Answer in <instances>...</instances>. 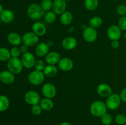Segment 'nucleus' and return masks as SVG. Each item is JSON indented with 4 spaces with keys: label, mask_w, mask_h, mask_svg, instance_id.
Returning a JSON list of instances; mask_svg holds the SVG:
<instances>
[{
    "label": "nucleus",
    "mask_w": 126,
    "mask_h": 125,
    "mask_svg": "<svg viewBox=\"0 0 126 125\" xmlns=\"http://www.w3.org/2000/svg\"><path fill=\"white\" fill-rule=\"evenodd\" d=\"M50 47L46 42L38 43L35 48V53L39 57H43L49 52Z\"/></svg>",
    "instance_id": "obj_15"
},
{
    "label": "nucleus",
    "mask_w": 126,
    "mask_h": 125,
    "mask_svg": "<svg viewBox=\"0 0 126 125\" xmlns=\"http://www.w3.org/2000/svg\"><path fill=\"white\" fill-rule=\"evenodd\" d=\"M100 121L104 125H110L113 122V116L108 113H106L100 117Z\"/></svg>",
    "instance_id": "obj_31"
},
{
    "label": "nucleus",
    "mask_w": 126,
    "mask_h": 125,
    "mask_svg": "<svg viewBox=\"0 0 126 125\" xmlns=\"http://www.w3.org/2000/svg\"><path fill=\"white\" fill-rule=\"evenodd\" d=\"M117 13L121 16H125L126 14V6L124 4H121L118 6L116 9Z\"/></svg>",
    "instance_id": "obj_37"
},
{
    "label": "nucleus",
    "mask_w": 126,
    "mask_h": 125,
    "mask_svg": "<svg viewBox=\"0 0 126 125\" xmlns=\"http://www.w3.org/2000/svg\"><path fill=\"white\" fill-rule=\"evenodd\" d=\"M107 105L105 102L102 100H95L90 106V112L95 117H101L107 112Z\"/></svg>",
    "instance_id": "obj_2"
},
{
    "label": "nucleus",
    "mask_w": 126,
    "mask_h": 125,
    "mask_svg": "<svg viewBox=\"0 0 126 125\" xmlns=\"http://www.w3.org/2000/svg\"><path fill=\"white\" fill-rule=\"evenodd\" d=\"M118 26L122 31H126V16H122L119 18Z\"/></svg>",
    "instance_id": "obj_33"
},
{
    "label": "nucleus",
    "mask_w": 126,
    "mask_h": 125,
    "mask_svg": "<svg viewBox=\"0 0 126 125\" xmlns=\"http://www.w3.org/2000/svg\"><path fill=\"white\" fill-rule=\"evenodd\" d=\"M60 125H71L70 123L67 122V121H64V122L61 123L60 124Z\"/></svg>",
    "instance_id": "obj_41"
},
{
    "label": "nucleus",
    "mask_w": 126,
    "mask_h": 125,
    "mask_svg": "<svg viewBox=\"0 0 126 125\" xmlns=\"http://www.w3.org/2000/svg\"><path fill=\"white\" fill-rule=\"evenodd\" d=\"M1 22H2V21H1V18H0V25H1Z\"/></svg>",
    "instance_id": "obj_45"
},
{
    "label": "nucleus",
    "mask_w": 126,
    "mask_h": 125,
    "mask_svg": "<svg viewBox=\"0 0 126 125\" xmlns=\"http://www.w3.org/2000/svg\"><path fill=\"white\" fill-rule=\"evenodd\" d=\"M119 96H120L122 102L126 103V87L122 89L120 94H119Z\"/></svg>",
    "instance_id": "obj_39"
},
{
    "label": "nucleus",
    "mask_w": 126,
    "mask_h": 125,
    "mask_svg": "<svg viewBox=\"0 0 126 125\" xmlns=\"http://www.w3.org/2000/svg\"><path fill=\"white\" fill-rule=\"evenodd\" d=\"M7 40L11 45L17 47L22 43V37H21L18 33L12 32L7 36Z\"/></svg>",
    "instance_id": "obj_20"
},
{
    "label": "nucleus",
    "mask_w": 126,
    "mask_h": 125,
    "mask_svg": "<svg viewBox=\"0 0 126 125\" xmlns=\"http://www.w3.org/2000/svg\"><path fill=\"white\" fill-rule=\"evenodd\" d=\"M115 122L118 125H124L126 124V116L124 114H118L115 117Z\"/></svg>",
    "instance_id": "obj_32"
},
{
    "label": "nucleus",
    "mask_w": 126,
    "mask_h": 125,
    "mask_svg": "<svg viewBox=\"0 0 126 125\" xmlns=\"http://www.w3.org/2000/svg\"><path fill=\"white\" fill-rule=\"evenodd\" d=\"M41 92L45 98L52 99L56 95V87L51 83H44L42 87Z\"/></svg>",
    "instance_id": "obj_10"
},
{
    "label": "nucleus",
    "mask_w": 126,
    "mask_h": 125,
    "mask_svg": "<svg viewBox=\"0 0 126 125\" xmlns=\"http://www.w3.org/2000/svg\"><path fill=\"white\" fill-rule=\"evenodd\" d=\"M123 31L116 25L110 26L107 30V36L111 40H119L121 38Z\"/></svg>",
    "instance_id": "obj_11"
},
{
    "label": "nucleus",
    "mask_w": 126,
    "mask_h": 125,
    "mask_svg": "<svg viewBox=\"0 0 126 125\" xmlns=\"http://www.w3.org/2000/svg\"><path fill=\"white\" fill-rule=\"evenodd\" d=\"M0 80L4 84H11L15 81V76L14 74L9 71H3L0 72Z\"/></svg>",
    "instance_id": "obj_18"
},
{
    "label": "nucleus",
    "mask_w": 126,
    "mask_h": 125,
    "mask_svg": "<svg viewBox=\"0 0 126 125\" xmlns=\"http://www.w3.org/2000/svg\"><path fill=\"white\" fill-rule=\"evenodd\" d=\"M27 13L28 17L32 20H38L44 17L45 12L42 9L40 4L32 3L28 7Z\"/></svg>",
    "instance_id": "obj_1"
},
{
    "label": "nucleus",
    "mask_w": 126,
    "mask_h": 125,
    "mask_svg": "<svg viewBox=\"0 0 126 125\" xmlns=\"http://www.w3.org/2000/svg\"><path fill=\"white\" fill-rule=\"evenodd\" d=\"M45 77L43 71L34 70L29 74L28 79L31 84L33 85H39L44 82Z\"/></svg>",
    "instance_id": "obj_5"
},
{
    "label": "nucleus",
    "mask_w": 126,
    "mask_h": 125,
    "mask_svg": "<svg viewBox=\"0 0 126 125\" xmlns=\"http://www.w3.org/2000/svg\"><path fill=\"white\" fill-rule=\"evenodd\" d=\"M102 23H103V20L99 16H94L92 17L89 22L90 26L95 28V29L101 26Z\"/></svg>",
    "instance_id": "obj_25"
},
{
    "label": "nucleus",
    "mask_w": 126,
    "mask_h": 125,
    "mask_svg": "<svg viewBox=\"0 0 126 125\" xmlns=\"http://www.w3.org/2000/svg\"><path fill=\"white\" fill-rule=\"evenodd\" d=\"M32 31L35 33L39 37L43 36L46 34L47 28L43 23L41 22H36L32 25Z\"/></svg>",
    "instance_id": "obj_19"
},
{
    "label": "nucleus",
    "mask_w": 126,
    "mask_h": 125,
    "mask_svg": "<svg viewBox=\"0 0 126 125\" xmlns=\"http://www.w3.org/2000/svg\"><path fill=\"white\" fill-rule=\"evenodd\" d=\"M124 38H125V39L126 40V31L125 32V33H124Z\"/></svg>",
    "instance_id": "obj_43"
},
{
    "label": "nucleus",
    "mask_w": 126,
    "mask_h": 125,
    "mask_svg": "<svg viewBox=\"0 0 126 125\" xmlns=\"http://www.w3.org/2000/svg\"><path fill=\"white\" fill-rule=\"evenodd\" d=\"M0 18L4 23H9L14 20V13L9 9H4L0 14Z\"/></svg>",
    "instance_id": "obj_22"
},
{
    "label": "nucleus",
    "mask_w": 126,
    "mask_h": 125,
    "mask_svg": "<svg viewBox=\"0 0 126 125\" xmlns=\"http://www.w3.org/2000/svg\"><path fill=\"white\" fill-rule=\"evenodd\" d=\"M44 20L47 23H52L55 21L57 18V14L54 11H49L46 12L44 15Z\"/></svg>",
    "instance_id": "obj_28"
},
{
    "label": "nucleus",
    "mask_w": 126,
    "mask_h": 125,
    "mask_svg": "<svg viewBox=\"0 0 126 125\" xmlns=\"http://www.w3.org/2000/svg\"><path fill=\"white\" fill-rule=\"evenodd\" d=\"M10 105L9 99L6 96L0 95V112H4Z\"/></svg>",
    "instance_id": "obj_27"
},
{
    "label": "nucleus",
    "mask_w": 126,
    "mask_h": 125,
    "mask_svg": "<svg viewBox=\"0 0 126 125\" xmlns=\"http://www.w3.org/2000/svg\"><path fill=\"white\" fill-rule=\"evenodd\" d=\"M65 1H66V2H70V1H72L73 0H65Z\"/></svg>",
    "instance_id": "obj_44"
},
{
    "label": "nucleus",
    "mask_w": 126,
    "mask_h": 125,
    "mask_svg": "<svg viewBox=\"0 0 126 125\" xmlns=\"http://www.w3.org/2000/svg\"><path fill=\"white\" fill-rule=\"evenodd\" d=\"M24 100L26 102L30 105L39 104L41 100L40 95L35 91H28L25 94Z\"/></svg>",
    "instance_id": "obj_8"
},
{
    "label": "nucleus",
    "mask_w": 126,
    "mask_h": 125,
    "mask_svg": "<svg viewBox=\"0 0 126 125\" xmlns=\"http://www.w3.org/2000/svg\"><path fill=\"white\" fill-rule=\"evenodd\" d=\"M11 58L10 51L4 47L0 48V61H7Z\"/></svg>",
    "instance_id": "obj_29"
},
{
    "label": "nucleus",
    "mask_w": 126,
    "mask_h": 125,
    "mask_svg": "<svg viewBox=\"0 0 126 125\" xmlns=\"http://www.w3.org/2000/svg\"><path fill=\"white\" fill-rule=\"evenodd\" d=\"M31 110H32V112L33 115H39L42 113L43 109H42L41 107L40 106V105H39V104H36V105H32Z\"/></svg>",
    "instance_id": "obj_35"
},
{
    "label": "nucleus",
    "mask_w": 126,
    "mask_h": 125,
    "mask_svg": "<svg viewBox=\"0 0 126 125\" xmlns=\"http://www.w3.org/2000/svg\"><path fill=\"white\" fill-rule=\"evenodd\" d=\"M82 37L85 41L88 43H92L95 41L98 37V33L95 28L92 27L86 26L82 31Z\"/></svg>",
    "instance_id": "obj_6"
},
{
    "label": "nucleus",
    "mask_w": 126,
    "mask_h": 125,
    "mask_svg": "<svg viewBox=\"0 0 126 125\" xmlns=\"http://www.w3.org/2000/svg\"><path fill=\"white\" fill-rule=\"evenodd\" d=\"M121 102L122 100L119 94L117 93H112L107 98L105 104L108 109L111 110H115L120 107Z\"/></svg>",
    "instance_id": "obj_4"
},
{
    "label": "nucleus",
    "mask_w": 126,
    "mask_h": 125,
    "mask_svg": "<svg viewBox=\"0 0 126 125\" xmlns=\"http://www.w3.org/2000/svg\"><path fill=\"white\" fill-rule=\"evenodd\" d=\"M8 71L14 74H18L23 70V64L18 58H11L7 63Z\"/></svg>",
    "instance_id": "obj_3"
},
{
    "label": "nucleus",
    "mask_w": 126,
    "mask_h": 125,
    "mask_svg": "<svg viewBox=\"0 0 126 125\" xmlns=\"http://www.w3.org/2000/svg\"></svg>",
    "instance_id": "obj_46"
},
{
    "label": "nucleus",
    "mask_w": 126,
    "mask_h": 125,
    "mask_svg": "<svg viewBox=\"0 0 126 125\" xmlns=\"http://www.w3.org/2000/svg\"><path fill=\"white\" fill-rule=\"evenodd\" d=\"M110 45L111 47V48H113V49H118L120 47V42H119V41L118 40H111Z\"/></svg>",
    "instance_id": "obj_38"
},
{
    "label": "nucleus",
    "mask_w": 126,
    "mask_h": 125,
    "mask_svg": "<svg viewBox=\"0 0 126 125\" xmlns=\"http://www.w3.org/2000/svg\"><path fill=\"white\" fill-rule=\"evenodd\" d=\"M66 1L65 0H54L53 1L52 11L57 15H61L66 11Z\"/></svg>",
    "instance_id": "obj_16"
},
{
    "label": "nucleus",
    "mask_w": 126,
    "mask_h": 125,
    "mask_svg": "<svg viewBox=\"0 0 126 125\" xmlns=\"http://www.w3.org/2000/svg\"><path fill=\"white\" fill-rule=\"evenodd\" d=\"M97 93L102 98H108L113 93V89L107 83H100L97 87Z\"/></svg>",
    "instance_id": "obj_12"
},
{
    "label": "nucleus",
    "mask_w": 126,
    "mask_h": 125,
    "mask_svg": "<svg viewBox=\"0 0 126 125\" xmlns=\"http://www.w3.org/2000/svg\"><path fill=\"white\" fill-rule=\"evenodd\" d=\"M73 21V15L70 11H66L60 15V22L63 25H70L72 23Z\"/></svg>",
    "instance_id": "obj_21"
},
{
    "label": "nucleus",
    "mask_w": 126,
    "mask_h": 125,
    "mask_svg": "<svg viewBox=\"0 0 126 125\" xmlns=\"http://www.w3.org/2000/svg\"><path fill=\"white\" fill-rule=\"evenodd\" d=\"M61 59L60 55L57 51H49L45 56V61L48 64L55 65Z\"/></svg>",
    "instance_id": "obj_17"
},
{
    "label": "nucleus",
    "mask_w": 126,
    "mask_h": 125,
    "mask_svg": "<svg viewBox=\"0 0 126 125\" xmlns=\"http://www.w3.org/2000/svg\"><path fill=\"white\" fill-rule=\"evenodd\" d=\"M20 60L23 64V67L26 69H31L33 67L36 62V59L34 55L30 51L22 54Z\"/></svg>",
    "instance_id": "obj_9"
},
{
    "label": "nucleus",
    "mask_w": 126,
    "mask_h": 125,
    "mask_svg": "<svg viewBox=\"0 0 126 125\" xmlns=\"http://www.w3.org/2000/svg\"><path fill=\"white\" fill-rule=\"evenodd\" d=\"M43 72L46 77L51 78L55 77L57 74L58 68L55 66V65L48 64L46 66Z\"/></svg>",
    "instance_id": "obj_23"
},
{
    "label": "nucleus",
    "mask_w": 126,
    "mask_h": 125,
    "mask_svg": "<svg viewBox=\"0 0 126 125\" xmlns=\"http://www.w3.org/2000/svg\"><path fill=\"white\" fill-rule=\"evenodd\" d=\"M73 66L74 63L73 60L68 57H64L61 58L58 63L59 68L61 71H64V72L71 71L73 67Z\"/></svg>",
    "instance_id": "obj_13"
},
{
    "label": "nucleus",
    "mask_w": 126,
    "mask_h": 125,
    "mask_svg": "<svg viewBox=\"0 0 126 125\" xmlns=\"http://www.w3.org/2000/svg\"><path fill=\"white\" fill-rule=\"evenodd\" d=\"M28 47L26 45H24V44H22V45H20V47H19L20 50V52L22 54H24L25 53L28 52Z\"/></svg>",
    "instance_id": "obj_40"
},
{
    "label": "nucleus",
    "mask_w": 126,
    "mask_h": 125,
    "mask_svg": "<svg viewBox=\"0 0 126 125\" xmlns=\"http://www.w3.org/2000/svg\"><path fill=\"white\" fill-rule=\"evenodd\" d=\"M77 39L72 36L66 37L62 42V46L64 49L66 50H73L77 47Z\"/></svg>",
    "instance_id": "obj_14"
},
{
    "label": "nucleus",
    "mask_w": 126,
    "mask_h": 125,
    "mask_svg": "<svg viewBox=\"0 0 126 125\" xmlns=\"http://www.w3.org/2000/svg\"><path fill=\"white\" fill-rule=\"evenodd\" d=\"M46 67L45 63H44V61L43 60H37L36 61L35 64H34V67L35 69V70H37V71H43L44 67Z\"/></svg>",
    "instance_id": "obj_34"
},
{
    "label": "nucleus",
    "mask_w": 126,
    "mask_h": 125,
    "mask_svg": "<svg viewBox=\"0 0 126 125\" xmlns=\"http://www.w3.org/2000/svg\"><path fill=\"white\" fill-rule=\"evenodd\" d=\"M40 6L44 12H47L52 9L53 1L52 0H42Z\"/></svg>",
    "instance_id": "obj_30"
},
{
    "label": "nucleus",
    "mask_w": 126,
    "mask_h": 125,
    "mask_svg": "<svg viewBox=\"0 0 126 125\" xmlns=\"http://www.w3.org/2000/svg\"><path fill=\"white\" fill-rule=\"evenodd\" d=\"M4 11V9H3V7H2V5L0 4V14H1V13H2V11Z\"/></svg>",
    "instance_id": "obj_42"
},
{
    "label": "nucleus",
    "mask_w": 126,
    "mask_h": 125,
    "mask_svg": "<svg viewBox=\"0 0 126 125\" xmlns=\"http://www.w3.org/2000/svg\"><path fill=\"white\" fill-rule=\"evenodd\" d=\"M99 4L98 0H85L84 6L89 11H95Z\"/></svg>",
    "instance_id": "obj_26"
},
{
    "label": "nucleus",
    "mask_w": 126,
    "mask_h": 125,
    "mask_svg": "<svg viewBox=\"0 0 126 125\" xmlns=\"http://www.w3.org/2000/svg\"><path fill=\"white\" fill-rule=\"evenodd\" d=\"M39 42V36L32 32H27L22 36V44L28 47H33Z\"/></svg>",
    "instance_id": "obj_7"
},
{
    "label": "nucleus",
    "mask_w": 126,
    "mask_h": 125,
    "mask_svg": "<svg viewBox=\"0 0 126 125\" xmlns=\"http://www.w3.org/2000/svg\"><path fill=\"white\" fill-rule=\"evenodd\" d=\"M39 105L41 107L43 110H45V111H49L54 108V103L52 99L44 98V99H41Z\"/></svg>",
    "instance_id": "obj_24"
},
{
    "label": "nucleus",
    "mask_w": 126,
    "mask_h": 125,
    "mask_svg": "<svg viewBox=\"0 0 126 125\" xmlns=\"http://www.w3.org/2000/svg\"><path fill=\"white\" fill-rule=\"evenodd\" d=\"M10 53H11V58H18L21 54L19 47H12L10 50Z\"/></svg>",
    "instance_id": "obj_36"
}]
</instances>
